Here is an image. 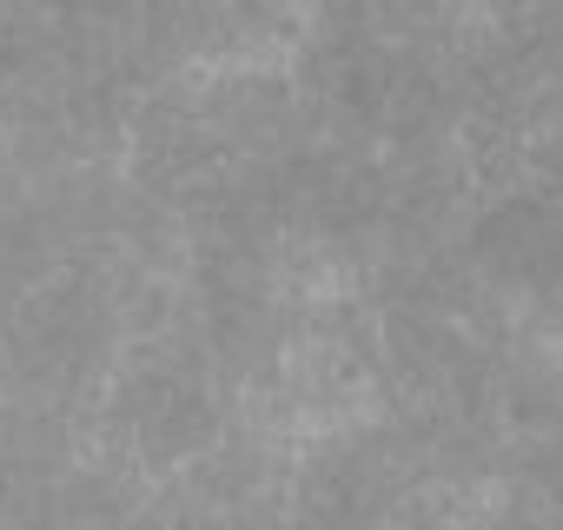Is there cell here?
<instances>
[{
	"instance_id": "obj_1",
	"label": "cell",
	"mask_w": 563,
	"mask_h": 530,
	"mask_svg": "<svg viewBox=\"0 0 563 530\" xmlns=\"http://www.w3.org/2000/svg\"><path fill=\"white\" fill-rule=\"evenodd\" d=\"M107 438L140 471L199 464L219 444V372L206 358H192L186 345L120 365V378L107 391Z\"/></svg>"
},
{
	"instance_id": "obj_2",
	"label": "cell",
	"mask_w": 563,
	"mask_h": 530,
	"mask_svg": "<svg viewBox=\"0 0 563 530\" xmlns=\"http://www.w3.org/2000/svg\"><path fill=\"white\" fill-rule=\"evenodd\" d=\"M471 258H477V279L497 286H523L537 279V292H550V265H556V212H550V173L530 186L517 179L510 192H497L477 225H471Z\"/></svg>"
}]
</instances>
